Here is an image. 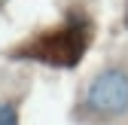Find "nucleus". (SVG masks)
<instances>
[{"label":"nucleus","mask_w":128,"mask_h":125,"mask_svg":"<svg viewBox=\"0 0 128 125\" xmlns=\"http://www.w3.org/2000/svg\"><path fill=\"white\" fill-rule=\"evenodd\" d=\"M88 107L104 116H119L128 110V73L113 67L94 76L88 88Z\"/></svg>","instance_id":"obj_1"}]
</instances>
